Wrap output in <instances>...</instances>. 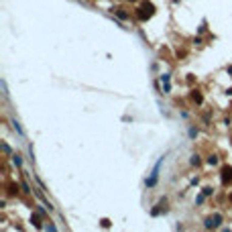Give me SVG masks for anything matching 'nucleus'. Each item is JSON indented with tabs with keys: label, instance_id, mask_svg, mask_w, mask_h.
Returning a JSON list of instances; mask_svg holds the SVG:
<instances>
[{
	"label": "nucleus",
	"instance_id": "obj_6",
	"mask_svg": "<svg viewBox=\"0 0 232 232\" xmlns=\"http://www.w3.org/2000/svg\"><path fill=\"white\" fill-rule=\"evenodd\" d=\"M22 189L27 191V193H29V191H31V187H29V183H27V181H22Z\"/></svg>",
	"mask_w": 232,
	"mask_h": 232
},
{
	"label": "nucleus",
	"instance_id": "obj_5",
	"mask_svg": "<svg viewBox=\"0 0 232 232\" xmlns=\"http://www.w3.org/2000/svg\"><path fill=\"white\" fill-rule=\"evenodd\" d=\"M208 163H210V165H216V163H218V159H216V157H210V159H208Z\"/></svg>",
	"mask_w": 232,
	"mask_h": 232
},
{
	"label": "nucleus",
	"instance_id": "obj_2",
	"mask_svg": "<svg viewBox=\"0 0 232 232\" xmlns=\"http://www.w3.org/2000/svg\"><path fill=\"white\" fill-rule=\"evenodd\" d=\"M232 179V167H224L222 169V183H228Z\"/></svg>",
	"mask_w": 232,
	"mask_h": 232
},
{
	"label": "nucleus",
	"instance_id": "obj_7",
	"mask_svg": "<svg viewBox=\"0 0 232 232\" xmlns=\"http://www.w3.org/2000/svg\"><path fill=\"white\" fill-rule=\"evenodd\" d=\"M212 191H214V189H212V187H204V196H210Z\"/></svg>",
	"mask_w": 232,
	"mask_h": 232
},
{
	"label": "nucleus",
	"instance_id": "obj_3",
	"mask_svg": "<svg viewBox=\"0 0 232 232\" xmlns=\"http://www.w3.org/2000/svg\"><path fill=\"white\" fill-rule=\"evenodd\" d=\"M31 222H33V224L37 226V228H41V222H39V216H37V214H33V218H31Z\"/></svg>",
	"mask_w": 232,
	"mask_h": 232
},
{
	"label": "nucleus",
	"instance_id": "obj_9",
	"mask_svg": "<svg viewBox=\"0 0 232 232\" xmlns=\"http://www.w3.org/2000/svg\"><path fill=\"white\" fill-rule=\"evenodd\" d=\"M198 163H200V159L196 157V155H193V157H191V165H198Z\"/></svg>",
	"mask_w": 232,
	"mask_h": 232
},
{
	"label": "nucleus",
	"instance_id": "obj_4",
	"mask_svg": "<svg viewBox=\"0 0 232 232\" xmlns=\"http://www.w3.org/2000/svg\"><path fill=\"white\" fill-rule=\"evenodd\" d=\"M191 98H193V100H196V102H202V96H200L198 92H193V96H191Z\"/></svg>",
	"mask_w": 232,
	"mask_h": 232
},
{
	"label": "nucleus",
	"instance_id": "obj_8",
	"mask_svg": "<svg viewBox=\"0 0 232 232\" xmlns=\"http://www.w3.org/2000/svg\"><path fill=\"white\" fill-rule=\"evenodd\" d=\"M12 159H14V163H16V165H21V163H22V161H21V157H19V155H14Z\"/></svg>",
	"mask_w": 232,
	"mask_h": 232
},
{
	"label": "nucleus",
	"instance_id": "obj_1",
	"mask_svg": "<svg viewBox=\"0 0 232 232\" xmlns=\"http://www.w3.org/2000/svg\"><path fill=\"white\" fill-rule=\"evenodd\" d=\"M220 222H222V216H220V214H214V216H210V218L206 220V228H218Z\"/></svg>",
	"mask_w": 232,
	"mask_h": 232
}]
</instances>
